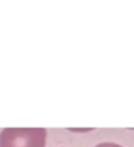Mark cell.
Segmentation results:
<instances>
[{
  "label": "cell",
  "instance_id": "1",
  "mask_svg": "<svg viewBox=\"0 0 134 147\" xmlns=\"http://www.w3.org/2000/svg\"><path fill=\"white\" fill-rule=\"evenodd\" d=\"M43 128H5L0 133V147H45Z\"/></svg>",
  "mask_w": 134,
  "mask_h": 147
},
{
  "label": "cell",
  "instance_id": "2",
  "mask_svg": "<svg viewBox=\"0 0 134 147\" xmlns=\"http://www.w3.org/2000/svg\"><path fill=\"white\" fill-rule=\"evenodd\" d=\"M94 147H123L117 143H112V142H103V143H99V145L94 146Z\"/></svg>",
  "mask_w": 134,
  "mask_h": 147
}]
</instances>
